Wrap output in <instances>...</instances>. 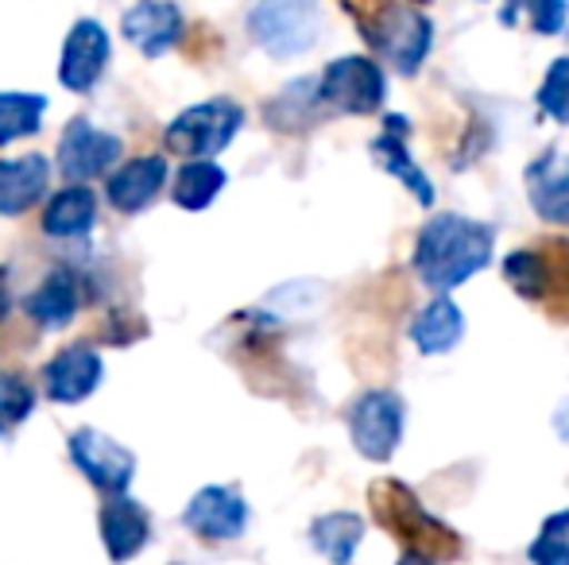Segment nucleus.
<instances>
[{
    "mask_svg": "<svg viewBox=\"0 0 569 565\" xmlns=\"http://www.w3.org/2000/svg\"><path fill=\"white\" fill-rule=\"evenodd\" d=\"M365 538V519L357 512H326L310 523V546L333 565H349Z\"/></svg>",
    "mask_w": 569,
    "mask_h": 565,
    "instance_id": "obj_23",
    "label": "nucleus"
},
{
    "mask_svg": "<svg viewBox=\"0 0 569 565\" xmlns=\"http://www.w3.org/2000/svg\"><path fill=\"white\" fill-rule=\"evenodd\" d=\"M70 461L93 488L109 492V496H124L136 476V453L93 426L70 434Z\"/></svg>",
    "mask_w": 569,
    "mask_h": 565,
    "instance_id": "obj_9",
    "label": "nucleus"
},
{
    "mask_svg": "<svg viewBox=\"0 0 569 565\" xmlns=\"http://www.w3.org/2000/svg\"><path fill=\"white\" fill-rule=\"evenodd\" d=\"M109 62V36L98 20H78L70 28L67 43H62V62H59V82L70 93H86L98 85V78L106 74Z\"/></svg>",
    "mask_w": 569,
    "mask_h": 565,
    "instance_id": "obj_13",
    "label": "nucleus"
},
{
    "mask_svg": "<svg viewBox=\"0 0 569 565\" xmlns=\"http://www.w3.org/2000/svg\"><path fill=\"white\" fill-rule=\"evenodd\" d=\"M503 280L527 302L547 306L558 322L569 325V241L550 236L531 249H516L503 256Z\"/></svg>",
    "mask_w": 569,
    "mask_h": 565,
    "instance_id": "obj_4",
    "label": "nucleus"
},
{
    "mask_svg": "<svg viewBox=\"0 0 569 565\" xmlns=\"http://www.w3.org/2000/svg\"><path fill=\"white\" fill-rule=\"evenodd\" d=\"M78 306H82V283H78V275L70 272V268L47 272V280L23 299V314L43 325V330H62V325H70Z\"/></svg>",
    "mask_w": 569,
    "mask_h": 565,
    "instance_id": "obj_19",
    "label": "nucleus"
},
{
    "mask_svg": "<svg viewBox=\"0 0 569 565\" xmlns=\"http://www.w3.org/2000/svg\"><path fill=\"white\" fill-rule=\"evenodd\" d=\"M244 124V109L229 98H213L202 105H190L187 113H179L163 132L167 151L187 159H213L218 151H226L232 137Z\"/></svg>",
    "mask_w": 569,
    "mask_h": 565,
    "instance_id": "obj_6",
    "label": "nucleus"
},
{
    "mask_svg": "<svg viewBox=\"0 0 569 565\" xmlns=\"http://www.w3.org/2000/svg\"><path fill=\"white\" fill-rule=\"evenodd\" d=\"M120 159V137L113 132L93 129L86 117H74V121L62 129L59 140V171L67 174L70 182H90L98 174H106Z\"/></svg>",
    "mask_w": 569,
    "mask_h": 565,
    "instance_id": "obj_11",
    "label": "nucleus"
},
{
    "mask_svg": "<svg viewBox=\"0 0 569 565\" xmlns=\"http://www.w3.org/2000/svg\"><path fill=\"white\" fill-rule=\"evenodd\" d=\"M360 23V36L399 70V74H419L430 54V20L415 12L407 0H341Z\"/></svg>",
    "mask_w": 569,
    "mask_h": 565,
    "instance_id": "obj_2",
    "label": "nucleus"
},
{
    "mask_svg": "<svg viewBox=\"0 0 569 565\" xmlns=\"http://www.w3.org/2000/svg\"><path fill=\"white\" fill-rule=\"evenodd\" d=\"M36 411V392L20 372H0V426L23 423Z\"/></svg>",
    "mask_w": 569,
    "mask_h": 565,
    "instance_id": "obj_30",
    "label": "nucleus"
},
{
    "mask_svg": "<svg viewBox=\"0 0 569 565\" xmlns=\"http://www.w3.org/2000/svg\"><path fill=\"white\" fill-rule=\"evenodd\" d=\"M539 109L558 124H569V59H555L539 85Z\"/></svg>",
    "mask_w": 569,
    "mask_h": 565,
    "instance_id": "obj_29",
    "label": "nucleus"
},
{
    "mask_svg": "<svg viewBox=\"0 0 569 565\" xmlns=\"http://www.w3.org/2000/svg\"><path fill=\"white\" fill-rule=\"evenodd\" d=\"M226 171L213 159H190L187 167H179V179H174V205H182L190 213L210 210L213 198L226 190Z\"/></svg>",
    "mask_w": 569,
    "mask_h": 565,
    "instance_id": "obj_25",
    "label": "nucleus"
},
{
    "mask_svg": "<svg viewBox=\"0 0 569 565\" xmlns=\"http://www.w3.org/2000/svg\"><path fill=\"white\" fill-rule=\"evenodd\" d=\"M98 221V198L86 182H74V186L59 190V194L47 202L43 210V233L59 236V241H70V236H86Z\"/></svg>",
    "mask_w": 569,
    "mask_h": 565,
    "instance_id": "obj_22",
    "label": "nucleus"
},
{
    "mask_svg": "<svg viewBox=\"0 0 569 565\" xmlns=\"http://www.w3.org/2000/svg\"><path fill=\"white\" fill-rule=\"evenodd\" d=\"M461 337H465V314L450 294H435V299L419 310V317L411 322V341L422 356L450 353Z\"/></svg>",
    "mask_w": 569,
    "mask_h": 565,
    "instance_id": "obj_21",
    "label": "nucleus"
},
{
    "mask_svg": "<svg viewBox=\"0 0 569 565\" xmlns=\"http://www.w3.org/2000/svg\"><path fill=\"white\" fill-rule=\"evenodd\" d=\"M248 31L271 59L307 54L322 36V8L318 0H256L248 12Z\"/></svg>",
    "mask_w": 569,
    "mask_h": 565,
    "instance_id": "obj_5",
    "label": "nucleus"
},
{
    "mask_svg": "<svg viewBox=\"0 0 569 565\" xmlns=\"http://www.w3.org/2000/svg\"><path fill=\"white\" fill-rule=\"evenodd\" d=\"M101 376H106V364H101V353H93L90 345H67L62 353H54L51 361L43 364V387L47 400L54 403H82L98 392Z\"/></svg>",
    "mask_w": 569,
    "mask_h": 565,
    "instance_id": "obj_12",
    "label": "nucleus"
},
{
    "mask_svg": "<svg viewBox=\"0 0 569 565\" xmlns=\"http://www.w3.org/2000/svg\"><path fill=\"white\" fill-rule=\"evenodd\" d=\"M120 31H124V39L136 51H143L148 59H159V54H167L179 43L182 16H179V8L167 4V0H140V4H132L124 12Z\"/></svg>",
    "mask_w": 569,
    "mask_h": 565,
    "instance_id": "obj_15",
    "label": "nucleus"
},
{
    "mask_svg": "<svg viewBox=\"0 0 569 565\" xmlns=\"http://www.w3.org/2000/svg\"><path fill=\"white\" fill-rule=\"evenodd\" d=\"M101 543H106V554L120 562H132L136 554L148 546L151 538V515L143 504H136L132 496H109V504L101 507Z\"/></svg>",
    "mask_w": 569,
    "mask_h": 565,
    "instance_id": "obj_14",
    "label": "nucleus"
},
{
    "mask_svg": "<svg viewBox=\"0 0 569 565\" xmlns=\"http://www.w3.org/2000/svg\"><path fill=\"white\" fill-rule=\"evenodd\" d=\"M318 90H322V101L333 109V113H352V117H368L383 105V70L376 67L365 54H345V59H333L330 67L318 78Z\"/></svg>",
    "mask_w": 569,
    "mask_h": 565,
    "instance_id": "obj_8",
    "label": "nucleus"
},
{
    "mask_svg": "<svg viewBox=\"0 0 569 565\" xmlns=\"http://www.w3.org/2000/svg\"><path fill=\"white\" fill-rule=\"evenodd\" d=\"M47 182H51V163L39 151L20 159H0V218L28 213L47 194Z\"/></svg>",
    "mask_w": 569,
    "mask_h": 565,
    "instance_id": "obj_18",
    "label": "nucleus"
},
{
    "mask_svg": "<svg viewBox=\"0 0 569 565\" xmlns=\"http://www.w3.org/2000/svg\"><path fill=\"white\" fill-rule=\"evenodd\" d=\"M345 418H349L352 445L368 461H388L399 450V442H403L407 407L388 387H372V392L357 395V403H352Z\"/></svg>",
    "mask_w": 569,
    "mask_h": 565,
    "instance_id": "obj_7",
    "label": "nucleus"
},
{
    "mask_svg": "<svg viewBox=\"0 0 569 565\" xmlns=\"http://www.w3.org/2000/svg\"><path fill=\"white\" fill-rule=\"evenodd\" d=\"M407 129H411V124H407L399 113L383 117L380 137L372 140V159L380 163V171L396 174V179L403 182L407 190H411L415 202H419V205H435V186H430V179L422 174V167L415 163L411 151H407Z\"/></svg>",
    "mask_w": 569,
    "mask_h": 565,
    "instance_id": "obj_16",
    "label": "nucleus"
},
{
    "mask_svg": "<svg viewBox=\"0 0 569 565\" xmlns=\"http://www.w3.org/2000/svg\"><path fill=\"white\" fill-rule=\"evenodd\" d=\"M492 252H496L492 225L461 218V213H442V218H430L419 229L411 264L430 291L446 294L453 286H461L465 280H472L477 272H485L492 264Z\"/></svg>",
    "mask_w": 569,
    "mask_h": 565,
    "instance_id": "obj_1",
    "label": "nucleus"
},
{
    "mask_svg": "<svg viewBox=\"0 0 569 565\" xmlns=\"http://www.w3.org/2000/svg\"><path fill=\"white\" fill-rule=\"evenodd\" d=\"M167 182V159L163 155H136L117 174H109L106 194L117 213H140L156 202V194Z\"/></svg>",
    "mask_w": 569,
    "mask_h": 565,
    "instance_id": "obj_17",
    "label": "nucleus"
},
{
    "mask_svg": "<svg viewBox=\"0 0 569 565\" xmlns=\"http://www.w3.org/2000/svg\"><path fill=\"white\" fill-rule=\"evenodd\" d=\"M182 523L202 543H237L248 527V504L232 484H206L187 504Z\"/></svg>",
    "mask_w": 569,
    "mask_h": 565,
    "instance_id": "obj_10",
    "label": "nucleus"
},
{
    "mask_svg": "<svg viewBox=\"0 0 569 565\" xmlns=\"http://www.w3.org/2000/svg\"><path fill=\"white\" fill-rule=\"evenodd\" d=\"M368 500H372L376 523H380L383 531H391L407 551L427 554V558H435L438 565L453 562L457 554H461V535H457L453 527H446L438 515H430L427 507H422V500L415 496L407 484L380 481V484H372Z\"/></svg>",
    "mask_w": 569,
    "mask_h": 565,
    "instance_id": "obj_3",
    "label": "nucleus"
},
{
    "mask_svg": "<svg viewBox=\"0 0 569 565\" xmlns=\"http://www.w3.org/2000/svg\"><path fill=\"white\" fill-rule=\"evenodd\" d=\"M531 565H569V507L542 519L535 543L527 546Z\"/></svg>",
    "mask_w": 569,
    "mask_h": 565,
    "instance_id": "obj_28",
    "label": "nucleus"
},
{
    "mask_svg": "<svg viewBox=\"0 0 569 565\" xmlns=\"http://www.w3.org/2000/svg\"><path fill=\"white\" fill-rule=\"evenodd\" d=\"M318 105H326L322 90H318V78H302V82L287 85L276 101H268L263 117H268V124L279 132H302L318 121Z\"/></svg>",
    "mask_w": 569,
    "mask_h": 565,
    "instance_id": "obj_24",
    "label": "nucleus"
},
{
    "mask_svg": "<svg viewBox=\"0 0 569 565\" xmlns=\"http://www.w3.org/2000/svg\"><path fill=\"white\" fill-rule=\"evenodd\" d=\"M566 16H569V0H508L500 8V23H519L527 20L531 31L539 36H558L566 28Z\"/></svg>",
    "mask_w": 569,
    "mask_h": 565,
    "instance_id": "obj_27",
    "label": "nucleus"
},
{
    "mask_svg": "<svg viewBox=\"0 0 569 565\" xmlns=\"http://www.w3.org/2000/svg\"><path fill=\"white\" fill-rule=\"evenodd\" d=\"M555 434L562 437V442H569V403H562V411L555 415Z\"/></svg>",
    "mask_w": 569,
    "mask_h": 565,
    "instance_id": "obj_31",
    "label": "nucleus"
},
{
    "mask_svg": "<svg viewBox=\"0 0 569 565\" xmlns=\"http://www.w3.org/2000/svg\"><path fill=\"white\" fill-rule=\"evenodd\" d=\"M399 565H438V562L427 558V554H419V551H407L403 558H399Z\"/></svg>",
    "mask_w": 569,
    "mask_h": 565,
    "instance_id": "obj_32",
    "label": "nucleus"
},
{
    "mask_svg": "<svg viewBox=\"0 0 569 565\" xmlns=\"http://www.w3.org/2000/svg\"><path fill=\"white\" fill-rule=\"evenodd\" d=\"M527 194H531V210L547 225L569 229V163H558L555 148L527 167Z\"/></svg>",
    "mask_w": 569,
    "mask_h": 565,
    "instance_id": "obj_20",
    "label": "nucleus"
},
{
    "mask_svg": "<svg viewBox=\"0 0 569 565\" xmlns=\"http://www.w3.org/2000/svg\"><path fill=\"white\" fill-rule=\"evenodd\" d=\"M0 280H4V272H0ZM4 310H8V291H4V283H0V317H4Z\"/></svg>",
    "mask_w": 569,
    "mask_h": 565,
    "instance_id": "obj_33",
    "label": "nucleus"
},
{
    "mask_svg": "<svg viewBox=\"0 0 569 565\" xmlns=\"http://www.w3.org/2000/svg\"><path fill=\"white\" fill-rule=\"evenodd\" d=\"M47 113L43 93H0V148L12 140L36 137Z\"/></svg>",
    "mask_w": 569,
    "mask_h": 565,
    "instance_id": "obj_26",
    "label": "nucleus"
}]
</instances>
